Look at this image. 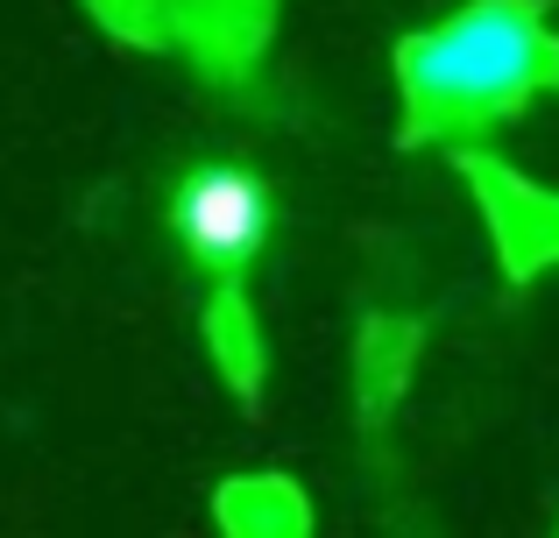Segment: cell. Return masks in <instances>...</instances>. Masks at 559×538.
<instances>
[{"label":"cell","mask_w":559,"mask_h":538,"mask_svg":"<svg viewBox=\"0 0 559 538\" xmlns=\"http://www.w3.org/2000/svg\"><path fill=\"white\" fill-rule=\"evenodd\" d=\"M404 79V142L461 135V128L510 121L532 93L559 85V36L546 0H475L453 22L425 28L396 50Z\"/></svg>","instance_id":"cell-1"},{"label":"cell","mask_w":559,"mask_h":538,"mask_svg":"<svg viewBox=\"0 0 559 538\" xmlns=\"http://www.w3.org/2000/svg\"><path fill=\"white\" fill-rule=\"evenodd\" d=\"M170 220H178V241L199 255L205 270L234 276V270L255 263L262 241H270V192H262L248 170L213 164V170H199V178L178 184Z\"/></svg>","instance_id":"cell-2"}]
</instances>
